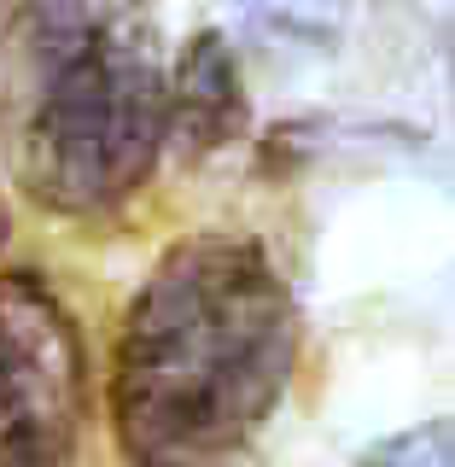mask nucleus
<instances>
[{
    "instance_id": "1",
    "label": "nucleus",
    "mask_w": 455,
    "mask_h": 467,
    "mask_svg": "<svg viewBox=\"0 0 455 467\" xmlns=\"http://www.w3.org/2000/svg\"><path fill=\"white\" fill-rule=\"evenodd\" d=\"M298 298L252 234H187L129 298L111 427L135 467H216L263 432L298 368Z\"/></svg>"
},
{
    "instance_id": "2",
    "label": "nucleus",
    "mask_w": 455,
    "mask_h": 467,
    "mask_svg": "<svg viewBox=\"0 0 455 467\" xmlns=\"http://www.w3.org/2000/svg\"><path fill=\"white\" fill-rule=\"evenodd\" d=\"M152 0H12L0 24V158L58 216L117 211L170 140Z\"/></svg>"
},
{
    "instance_id": "3",
    "label": "nucleus",
    "mask_w": 455,
    "mask_h": 467,
    "mask_svg": "<svg viewBox=\"0 0 455 467\" xmlns=\"http://www.w3.org/2000/svg\"><path fill=\"white\" fill-rule=\"evenodd\" d=\"M88 427L82 333L36 275H0V467H70Z\"/></svg>"
},
{
    "instance_id": "4",
    "label": "nucleus",
    "mask_w": 455,
    "mask_h": 467,
    "mask_svg": "<svg viewBox=\"0 0 455 467\" xmlns=\"http://www.w3.org/2000/svg\"><path fill=\"white\" fill-rule=\"evenodd\" d=\"M245 123L240 77H233L228 53L216 36H199L187 53L181 77H170V129H181L193 146H216Z\"/></svg>"
},
{
    "instance_id": "5",
    "label": "nucleus",
    "mask_w": 455,
    "mask_h": 467,
    "mask_svg": "<svg viewBox=\"0 0 455 467\" xmlns=\"http://www.w3.org/2000/svg\"><path fill=\"white\" fill-rule=\"evenodd\" d=\"M357 467H455V438L450 420H427V427H408L386 444H374Z\"/></svg>"
},
{
    "instance_id": "6",
    "label": "nucleus",
    "mask_w": 455,
    "mask_h": 467,
    "mask_svg": "<svg viewBox=\"0 0 455 467\" xmlns=\"http://www.w3.org/2000/svg\"><path fill=\"white\" fill-rule=\"evenodd\" d=\"M6 234H12V211H6V199H0V245H6Z\"/></svg>"
}]
</instances>
